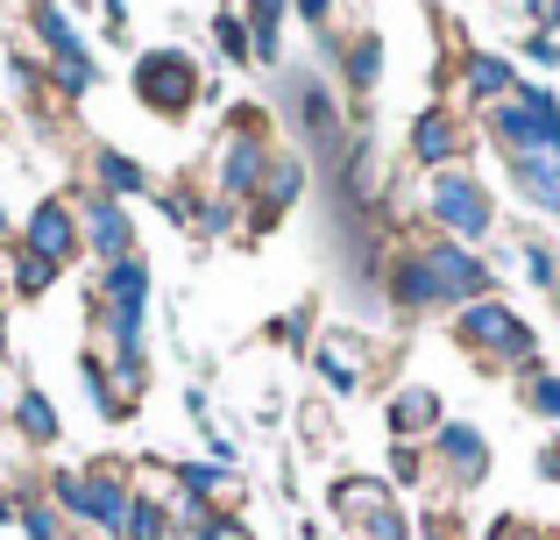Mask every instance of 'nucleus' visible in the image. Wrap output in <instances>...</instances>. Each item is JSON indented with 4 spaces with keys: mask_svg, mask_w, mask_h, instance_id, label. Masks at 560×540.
<instances>
[{
    "mask_svg": "<svg viewBox=\"0 0 560 540\" xmlns=\"http://www.w3.org/2000/svg\"><path fill=\"white\" fill-rule=\"evenodd\" d=\"M425 199H433V221H440V235H447V242H468V250H476V242L497 228V199H490V185H482L476 171H462V164L433 171Z\"/></svg>",
    "mask_w": 560,
    "mask_h": 540,
    "instance_id": "nucleus-1",
    "label": "nucleus"
},
{
    "mask_svg": "<svg viewBox=\"0 0 560 540\" xmlns=\"http://www.w3.org/2000/svg\"><path fill=\"white\" fill-rule=\"evenodd\" d=\"M128 505H136V491L121 484V470H65L57 476V513L85 519V527H100V533H121Z\"/></svg>",
    "mask_w": 560,
    "mask_h": 540,
    "instance_id": "nucleus-2",
    "label": "nucleus"
},
{
    "mask_svg": "<svg viewBox=\"0 0 560 540\" xmlns=\"http://www.w3.org/2000/svg\"><path fill=\"white\" fill-rule=\"evenodd\" d=\"M454 334H462L468 348H482V356H497V363H518V370H539V342H533V328H525V320L511 313L504 299H476V306H462Z\"/></svg>",
    "mask_w": 560,
    "mask_h": 540,
    "instance_id": "nucleus-3",
    "label": "nucleus"
},
{
    "mask_svg": "<svg viewBox=\"0 0 560 540\" xmlns=\"http://www.w3.org/2000/svg\"><path fill=\"white\" fill-rule=\"evenodd\" d=\"M136 100L156 114H185L191 100H199V65H191L185 50H150L136 65Z\"/></svg>",
    "mask_w": 560,
    "mask_h": 540,
    "instance_id": "nucleus-4",
    "label": "nucleus"
},
{
    "mask_svg": "<svg viewBox=\"0 0 560 540\" xmlns=\"http://www.w3.org/2000/svg\"><path fill=\"white\" fill-rule=\"evenodd\" d=\"M425 264H433V277H440V299H454V306L490 299V264H482L468 242H447V235H440L433 250H425Z\"/></svg>",
    "mask_w": 560,
    "mask_h": 540,
    "instance_id": "nucleus-5",
    "label": "nucleus"
},
{
    "mask_svg": "<svg viewBox=\"0 0 560 540\" xmlns=\"http://www.w3.org/2000/svg\"><path fill=\"white\" fill-rule=\"evenodd\" d=\"M433 462L447 484H482V470H490V441H482V427H468V420H440L433 434Z\"/></svg>",
    "mask_w": 560,
    "mask_h": 540,
    "instance_id": "nucleus-6",
    "label": "nucleus"
},
{
    "mask_svg": "<svg viewBox=\"0 0 560 540\" xmlns=\"http://www.w3.org/2000/svg\"><path fill=\"white\" fill-rule=\"evenodd\" d=\"M262 179H270V150L256 142V128H234L213 157V185L220 193H262Z\"/></svg>",
    "mask_w": 560,
    "mask_h": 540,
    "instance_id": "nucleus-7",
    "label": "nucleus"
},
{
    "mask_svg": "<svg viewBox=\"0 0 560 540\" xmlns=\"http://www.w3.org/2000/svg\"><path fill=\"white\" fill-rule=\"evenodd\" d=\"M36 36L57 50V65H50V71H57V85H65V93H85V85L100 79V65L85 57V43L71 36V22H65L57 8H36Z\"/></svg>",
    "mask_w": 560,
    "mask_h": 540,
    "instance_id": "nucleus-8",
    "label": "nucleus"
},
{
    "mask_svg": "<svg viewBox=\"0 0 560 540\" xmlns=\"http://www.w3.org/2000/svg\"><path fill=\"white\" fill-rule=\"evenodd\" d=\"M22 250L65 271V264H71V250H79V214H71L65 199H43V207L28 214V235H22Z\"/></svg>",
    "mask_w": 560,
    "mask_h": 540,
    "instance_id": "nucleus-9",
    "label": "nucleus"
},
{
    "mask_svg": "<svg viewBox=\"0 0 560 540\" xmlns=\"http://www.w3.org/2000/svg\"><path fill=\"white\" fill-rule=\"evenodd\" d=\"M79 228H85V242H93L107 264H121V256H136L128 242H136V228H128V214H121V199H107V193H93V199H79Z\"/></svg>",
    "mask_w": 560,
    "mask_h": 540,
    "instance_id": "nucleus-10",
    "label": "nucleus"
},
{
    "mask_svg": "<svg viewBox=\"0 0 560 540\" xmlns=\"http://www.w3.org/2000/svg\"><path fill=\"white\" fill-rule=\"evenodd\" d=\"M511 179H518V193L533 199L539 214H560V142H547V150H525V157H504Z\"/></svg>",
    "mask_w": 560,
    "mask_h": 540,
    "instance_id": "nucleus-11",
    "label": "nucleus"
},
{
    "mask_svg": "<svg viewBox=\"0 0 560 540\" xmlns=\"http://www.w3.org/2000/svg\"><path fill=\"white\" fill-rule=\"evenodd\" d=\"M411 157H419V164H433V171H447L454 157H462V128H454V114H419V122H411Z\"/></svg>",
    "mask_w": 560,
    "mask_h": 540,
    "instance_id": "nucleus-12",
    "label": "nucleus"
},
{
    "mask_svg": "<svg viewBox=\"0 0 560 540\" xmlns=\"http://www.w3.org/2000/svg\"><path fill=\"white\" fill-rule=\"evenodd\" d=\"M319 377H327L334 391H355L362 377H370V348H362L355 334H327V342H319Z\"/></svg>",
    "mask_w": 560,
    "mask_h": 540,
    "instance_id": "nucleus-13",
    "label": "nucleus"
},
{
    "mask_svg": "<svg viewBox=\"0 0 560 540\" xmlns=\"http://www.w3.org/2000/svg\"><path fill=\"white\" fill-rule=\"evenodd\" d=\"M390 434H397V441H411V434H425V441H433V434H440V399L425 384H405L390 399Z\"/></svg>",
    "mask_w": 560,
    "mask_h": 540,
    "instance_id": "nucleus-14",
    "label": "nucleus"
},
{
    "mask_svg": "<svg viewBox=\"0 0 560 540\" xmlns=\"http://www.w3.org/2000/svg\"><path fill=\"white\" fill-rule=\"evenodd\" d=\"M376 505H390V484H383V476H341V484H334V513H341L348 527H355L362 513H376Z\"/></svg>",
    "mask_w": 560,
    "mask_h": 540,
    "instance_id": "nucleus-15",
    "label": "nucleus"
},
{
    "mask_svg": "<svg viewBox=\"0 0 560 540\" xmlns=\"http://www.w3.org/2000/svg\"><path fill=\"white\" fill-rule=\"evenodd\" d=\"M93 179L107 185V199H136L142 185H150V179H142V164H136V157H121V150H93Z\"/></svg>",
    "mask_w": 560,
    "mask_h": 540,
    "instance_id": "nucleus-16",
    "label": "nucleus"
},
{
    "mask_svg": "<svg viewBox=\"0 0 560 540\" xmlns=\"http://www.w3.org/2000/svg\"><path fill=\"white\" fill-rule=\"evenodd\" d=\"M390 291H397V306H440V277H433V264H425V250L397 264Z\"/></svg>",
    "mask_w": 560,
    "mask_h": 540,
    "instance_id": "nucleus-17",
    "label": "nucleus"
},
{
    "mask_svg": "<svg viewBox=\"0 0 560 540\" xmlns=\"http://www.w3.org/2000/svg\"><path fill=\"white\" fill-rule=\"evenodd\" d=\"M14 420H22L28 441H57V413H50V399H43V391H22V399H14Z\"/></svg>",
    "mask_w": 560,
    "mask_h": 540,
    "instance_id": "nucleus-18",
    "label": "nucleus"
},
{
    "mask_svg": "<svg viewBox=\"0 0 560 540\" xmlns=\"http://www.w3.org/2000/svg\"><path fill=\"white\" fill-rule=\"evenodd\" d=\"M121 540H171V513L156 498H136L128 505V527H121Z\"/></svg>",
    "mask_w": 560,
    "mask_h": 540,
    "instance_id": "nucleus-19",
    "label": "nucleus"
},
{
    "mask_svg": "<svg viewBox=\"0 0 560 540\" xmlns=\"http://www.w3.org/2000/svg\"><path fill=\"white\" fill-rule=\"evenodd\" d=\"M348 533H355V540H411L405 513H397V498H390V505H376V513H362V519H355Z\"/></svg>",
    "mask_w": 560,
    "mask_h": 540,
    "instance_id": "nucleus-20",
    "label": "nucleus"
},
{
    "mask_svg": "<svg viewBox=\"0 0 560 540\" xmlns=\"http://www.w3.org/2000/svg\"><path fill=\"white\" fill-rule=\"evenodd\" d=\"M468 85H476V93H511L518 79H511V65L497 50H476V57H468Z\"/></svg>",
    "mask_w": 560,
    "mask_h": 540,
    "instance_id": "nucleus-21",
    "label": "nucleus"
},
{
    "mask_svg": "<svg viewBox=\"0 0 560 540\" xmlns=\"http://www.w3.org/2000/svg\"><path fill=\"white\" fill-rule=\"evenodd\" d=\"M22 533L28 540H71V527H65L57 505H22Z\"/></svg>",
    "mask_w": 560,
    "mask_h": 540,
    "instance_id": "nucleus-22",
    "label": "nucleus"
},
{
    "mask_svg": "<svg viewBox=\"0 0 560 540\" xmlns=\"http://www.w3.org/2000/svg\"><path fill=\"white\" fill-rule=\"evenodd\" d=\"M525 399H533V413H539V420H553V427H560V377H553V370H533Z\"/></svg>",
    "mask_w": 560,
    "mask_h": 540,
    "instance_id": "nucleus-23",
    "label": "nucleus"
},
{
    "mask_svg": "<svg viewBox=\"0 0 560 540\" xmlns=\"http://www.w3.org/2000/svg\"><path fill=\"white\" fill-rule=\"evenodd\" d=\"M376 65H383V43L362 36L355 50H348V79H355V85H376Z\"/></svg>",
    "mask_w": 560,
    "mask_h": 540,
    "instance_id": "nucleus-24",
    "label": "nucleus"
},
{
    "mask_svg": "<svg viewBox=\"0 0 560 540\" xmlns=\"http://www.w3.org/2000/svg\"><path fill=\"white\" fill-rule=\"evenodd\" d=\"M525 271H533V285H539V291H553V285H560V264H553L547 242H525Z\"/></svg>",
    "mask_w": 560,
    "mask_h": 540,
    "instance_id": "nucleus-25",
    "label": "nucleus"
},
{
    "mask_svg": "<svg viewBox=\"0 0 560 540\" xmlns=\"http://www.w3.org/2000/svg\"><path fill=\"white\" fill-rule=\"evenodd\" d=\"M291 193H299V164H277V171H270V179H262V207H270V214H277V207H284V199H291Z\"/></svg>",
    "mask_w": 560,
    "mask_h": 540,
    "instance_id": "nucleus-26",
    "label": "nucleus"
},
{
    "mask_svg": "<svg viewBox=\"0 0 560 540\" xmlns=\"http://www.w3.org/2000/svg\"><path fill=\"white\" fill-rule=\"evenodd\" d=\"M213 36H220V50H228L234 65H242V57H256V50H248V28L234 22V14H213Z\"/></svg>",
    "mask_w": 560,
    "mask_h": 540,
    "instance_id": "nucleus-27",
    "label": "nucleus"
},
{
    "mask_svg": "<svg viewBox=\"0 0 560 540\" xmlns=\"http://www.w3.org/2000/svg\"><path fill=\"white\" fill-rule=\"evenodd\" d=\"M390 476H397V484H419V476H425V456L411 441H397L390 448Z\"/></svg>",
    "mask_w": 560,
    "mask_h": 540,
    "instance_id": "nucleus-28",
    "label": "nucleus"
},
{
    "mask_svg": "<svg viewBox=\"0 0 560 540\" xmlns=\"http://www.w3.org/2000/svg\"><path fill=\"white\" fill-rule=\"evenodd\" d=\"M50 277H57V264H43V256H28V250H22V264H14V285H22V291H43Z\"/></svg>",
    "mask_w": 560,
    "mask_h": 540,
    "instance_id": "nucleus-29",
    "label": "nucleus"
},
{
    "mask_svg": "<svg viewBox=\"0 0 560 540\" xmlns=\"http://www.w3.org/2000/svg\"><path fill=\"white\" fill-rule=\"evenodd\" d=\"M525 57H533V65H560V43L553 36H525Z\"/></svg>",
    "mask_w": 560,
    "mask_h": 540,
    "instance_id": "nucleus-30",
    "label": "nucleus"
},
{
    "mask_svg": "<svg viewBox=\"0 0 560 540\" xmlns=\"http://www.w3.org/2000/svg\"><path fill=\"white\" fill-rule=\"evenodd\" d=\"M539 476H547V484H560V434H553L547 448H539Z\"/></svg>",
    "mask_w": 560,
    "mask_h": 540,
    "instance_id": "nucleus-31",
    "label": "nucleus"
},
{
    "mask_svg": "<svg viewBox=\"0 0 560 540\" xmlns=\"http://www.w3.org/2000/svg\"><path fill=\"white\" fill-rule=\"evenodd\" d=\"M199 540H248V533L234 527V519H206V527H199Z\"/></svg>",
    "mask_w": 560,
    "mask_h": 540,
    "instance_id": "nucleus-32",
    "label": "nucleus"
},
{
    "mask_svg": "<svg viewBox=\"0 0 560 540\" xmlns=\"http://www.w3.org/2000/svg\"><path fill=\"white\" fill-rule=\"evenodd\" d=\"M299 14H305V22H327V14H334V0H299Z\"/></svg>",
    "mask_w": 560,
    "mask_h": 540,
    "instance_id": "nucleus-33",
    "label": "nucleus"
},
{
    "mask_svg": "<svg viewBox=\"0 0 560 540\" xmlns=\"http://www.w3.org/2000/svg\"><path fill=\"white\" fill-rule=\"evenodd\" d=\"M8 519H22V498H14V491H0V527H8Z\"/></svg>",
    "mask_w": 560,
    "mask_h": 540,
    "instance_id": "nucleus-34",
    "label": "nucleus"
},
{
    "mask_svg": "<svg viewBox=\"0 0 560 540\" xmlns=\"http://www.w3.org/2000/svg\"><path fill=\"white\" fill-rule=\"evenodd\" d=\"M0 228H8V214H0Z\"/></svg>",
    "mask_w": 560,
    "mask_h": 540,
    "instance_id": "nucleus-35",
    "label": "nucleus"
}]
</instances>
